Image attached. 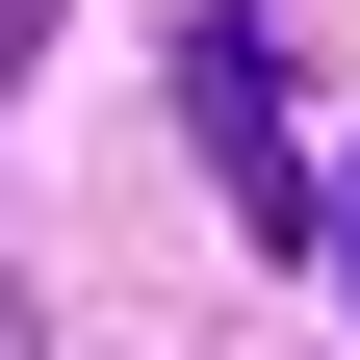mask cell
I'll return each mask as SVG.
<instances>
[{"mask_svg": "<svg viewBox=\"0 0 360 360\" xmlns=\"http://www.w3.org/2000/svg\"><path fill=\"white\" fill-rule=\"evenodd\" d=\"M180 129H206V180H232V232H335V180L283 155V52H257V0L180 26Z\"/></svg>", "mask_w": 360, "mask_h": 360, "instance_id": "1", "label": "cell"}, {"mask_svg": "<svg viewBox=\"0 0 360 360\" xmlns=\"http://www.w3.org/2000/svg\"><path fill=\"white\" fill-rule=\"evenodd\" d=\"M335 283H360V180H335Z\"/></svg>", "mask_w": 360, "mask_h": 360, "instance_id": "2", "label": "cell"}]
</instances>
